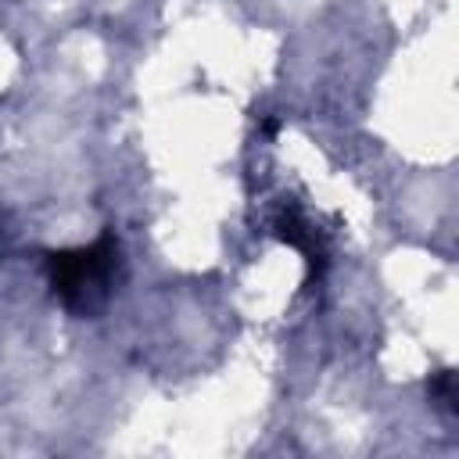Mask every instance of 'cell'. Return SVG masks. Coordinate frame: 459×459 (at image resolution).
<instances>
[{"label": "cell", "mask_w": 459, "mask_h": 459, "mask_svg": "<svg viewBox=\"0 0 459 459\" xmlns=\"http://www.w3.org/2000/svg\"><path fill=\"white\" fill-rule=\"evenodd\" d=\"M115 262H118V244H115L111 233H104L90 247L54 251L47 258V269H50V283L65 298V305H72L79 312H90L104 298L108 280L115 273Z\"/></svg>", "instance_id": "1"}, {"label": "cell", "mask_w": 459, "mask_h": 459, "mask_svg": "<svg viewBox=\"0 0 459 459\" xmlns=\"http://www.w3.org/2000/svg\"><path fill=\"white\" fill-rule=\"evenodd\" d=\"M427 387H430V394H434V398H441L445 405H452V398H455V391H452V373H448V369H441V373H434V380H430Z\"/></svg>", "instance_id": "2"}]
</instances>
